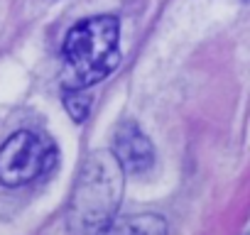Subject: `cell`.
<instances>
[{"label": "cell", "mask_w": 250, "mask_h": 235, "mask_svg": "<svg viewBox=\"0 0 250 235\" xmlns=\"http://www.w3.org/2000/svg\"><path fill=\"white\" fill-rule=\"evenodd\" d=\"M120 22L113 15L74 25L64 39V88H88L103 81L120 61Z\"/></svg>", "instance_id": "cell-1"}, {"label": "cell", "mask_w": 250, "mask_h": 235, "mask_svg": "<svg viewBox=\"0 0 250 235\" xmlns=\"http://www.w3.org/2000/svg\"><path fill=\"white\" fill-rule=\"evenodd\" d=\"M123 164L118 162L115 152H93L76 181L74 198H71V220L81 228L83 235H88L93 228L110 220L120 206L123 198Z\"/></svg>", "instance_id": "cell-2"}, {"label": "cell", "mask_w": 250, "mask_h": 235, "mask_svg": "<svg viewBox=\"0 0 250 235\" xmlns=\"http://www.w3.org/2000/svg\"><path fill=\"white\" fill-rule=\"evenodd\" d=\"M57 162V147L44 135L18 130L0 147V184L25 186L49 172Z\"/></svg>", "instance_id": "cell-3"}, {"label": "cell", "mask_w": 250, "mask_h": 235, "mask_svg": "<svg viewBox=\"0 0 250 235\" xmlns=\"http://www.w3.org/2000/svg\"><path fill=\"white\" fill-rule=\"evenodd\" d=\"M115 157L125 172L143 174L155 162V150L147 135L130 120H125L115 130Z\"/></svg>", "instance_id": "cell-4"}, {"label": "cell", "mask_w": 250, "mask_h": 235, "mask_svg": "<svg viewBox=\"0 0 250 235\" xmlns=\"http://www.w3.org/2000/svg\"><path fill=\"white\" fill-rule=\"evenodd\" d=\"M88 235H167V220L157 213L113 215Z\"/></svg>", "instance_id": "cell-5"}, {"label": "cell", "mask_w": 250, "mask_h": 235, "mask_svg": "<svg viewBox=\"0 0 250 235\" xmlns=\"http://www.w3.org/2000/svg\"><path fill=\"white\" fill-rule=\"evenodd\" d=\"M64 105H66V110L74 120L81 123L91 110V96H86L83 88H66L64 91Z\"/></svg>", "instance_id": "cell-6"}]
</instances>
